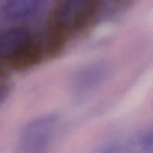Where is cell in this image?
I'll list each match as a JSON object with an SVG mask.
<instances>
[{"instance_id":"cell-3","label":"cell","mask_w":153,"mask_h":153,"mask_svg":"<svg viewBox=\"0 0 153 153\" xmlns=\"http://www.w3.org/2000/svg\"><path fill=\"white\" fill-rule=\"evenodd\" d=\"M33 37L23 28H10L0 31V60L8 64Z\"/></svg>"},{"instance_id":"cell-4","label":"cell","mask_w":153,"mask_h":153,"mask_svg":"<svg viewBox=\"0 0 153 153\" xmlns=\"http://www.w3.org/2000/svg\"><path fill=\"white\" fill-rule=\"evenodd\" d=\"M44 0H4L2 7L3 17L10 22L29 20L40 12Z\"/></svg>"},{"instance_id":"cell-11","label":"cell","mask_w":153,"mask_h":153,"mask_svg":"<svg viewBox=\"0 0 153 153\" xmlns=\"http://www.w3.org/2000/svg\"><path fill=\"white\" fill-rule=\"evenodd\" d=\"M6 75V70L4 68V65L2 64V63L0 61V81L3 79V78Z\"/></svg>"},{"instance_id":"cell-8","label":"cell","mask_w":153,"mask_h":153,"mask_svg":"<svg viewBox=\"0 0 153 153\" xmlns=\"http://www.w3.org/2000/svg\"><path fill=\"white\" fill-rule=\"evenodd\" d=\"M103 77V70L102 68H94L86 70L81 73L78 77V84L80 88H88L90 85H94Z\"/></svg>"},{"instance_id":"cell-10","label":"cell","mask_w":153,"mask_h":153,"mask_svg":"<svg viewBox=\"0 0 153 153\" xmlns=\"http://www.w3.org/2000/svg\"><path fill=\"white\" fill-rule=\"evenodd\" d=\"M104 153H131L129 148L123 147V146H112L105 151Z\"/></svg>"},{"instance_id":"cell-9","label":"cell","mask_w":153,"mask_h":153,"mask_svg":"<svg viewBox=\"0 0 153 153\" xmlns=\"http://www.w3.org/2000/svg\"><path fill=\"white\" fill-rule=\"evenodd\" d=\"M10 95V87L8 85L0 82V106L7 100Z\"/></svg>"},{"instance_id":"cell-2","label":"cell","mask_w":153,"mask_h":153,"mask_svg":"<svg viewBox=\"0 0 153 153\" xmlns=\"http://www.w3.org/2000/svg\"><path fill=\"white\" fill-rule=\"evenodd\" d=\"M57 117H45L34 120L23 129L20 147L24 153H44L53 137Z\"/></svg>"},{"instance_id":"cell-5","label":"cell","mask_w":153,"mask_h":153,"mask_svg":"<svg viewBox=\"0 0 153 153\" xmlns=\"http://www.w3.org/2000/svg\"><path fill=\"white\" fill-rule=\"evenodd\" d=\"M44 56L42 45L32 40L14 57L8 64L17 71H26L40 64Z\"/></svg>"},{"instance_id":"cell-1","label":"cell","mask_w":153,"mask_h":153,"mask_svg":"<svg viewBox=\"0 0 153 153\" xmlns=\"http://www.w3.org/2000/svg\"><path fill=\"white\" fill-rule=\"evenodd\" d=\"M97 10V0H62L53 22L68 34L80 32L88 25Z\"/></svg>"},{"instance_id":"cell-6","label":"cell","mask_w":153,"mask_h":153,"mask_svg":"<svg viewBox=\"0 0 153 153\" xmlns=\"http://www.w3.org/2000/svg\"><path fill=\"white\" fill-rule=\"evenodd\" d=\"M68 34L52 21L46 31L44 43L42 45L44 56L56 58L63 52Z\"/></svg>"},{"instance_id":"cell-7","label":"cell","mask_w":153,"mask_h":153,"mask_svg":"<svg viewBox=\"0 0 153 153\" xmlns=\"http://www.w3.org/2000/svg\"><path fill=\"white\" fill-rule=\"evenodd\" d=\"M128 148L131 153H153V129L136 137Z\"/></svg>"}]
</instances>
